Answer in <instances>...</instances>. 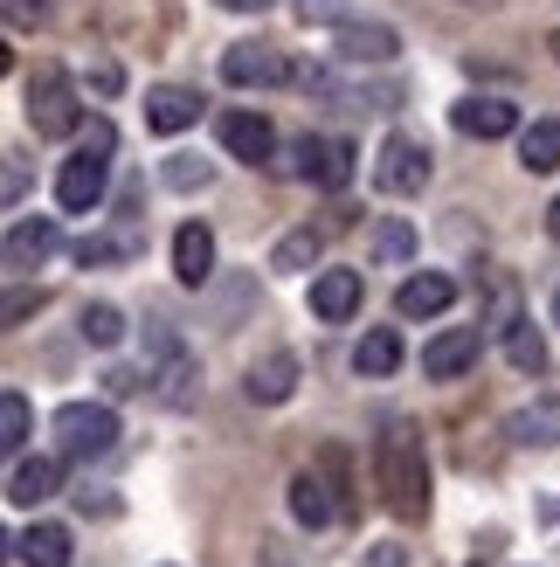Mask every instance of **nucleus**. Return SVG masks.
Segmentation results:
<instances>
[{"instance_id":"1","label":"nucleus","mask_w":560,"mask_h":567,"mask_svg":"<svg viewBox=\"0 0 560 567\" xmlns=\"http://www.w3.org/2000/svg\"><path fill=\"white\" fill-rule=\"evenodd\" d=\"M374 485L387 498V513L395 519H423L429 513V457H423V436L395 422V430H381L374 443Z\"/></svg>"},{"instance_id":"2","label":"nucleus","mask_w":560,"mask_h":567,"mask_svg":"<svg viewBox=\"0 0 560 567\" xmlns=\"http://www.w3.org/2000/svg\"><path fill=\"white\" fill-rule=\"evenodd\" d=\"M111 146H118V132H111L104 118L83 132V153L55 174V202H63L70 215H83V208H97L104 202V166H111Z\"/></svg>"},{"instance_id":"3","label":"nucleus","mask_w":560,"mask_h":567,"mask_svg":"<svg viewBox=\"0 0 560 567\" xmlns=\"http://www.w3.org/2000/svg\"><path fill=\"white\" fill-rule=\"evenodd\" d=\"M55 443H63V457L91 464L118 443V415H111V402H63L55 409Z\"/></svg>"},{"instance_id":"4","label":"nucleus","mask_w":560,"mask_h":567,"mask_svg":"<svg viewBox=\"0 0 560 567\" xmlns=\"http://www.w3.org/2000/svg\"><path fill=\"white\" fill-rule=\"evenodd\" d=\"M76 83L63 70H35V83H28V125H35L42 138H70L76 132Z\"/></svg>"},{"instance_id":"5","label":"nucleus","mask_w":560,"mask_h":567,"mask_svg":"<svg viewBox=\"0 0 560 567\" xmlns=\"http://www.w3.org/2000/svg\"><path fill=\"white\" fill-rule=\"evenodd\" d=\"M429 174H436V166H429V146H423V138H408V132H395V138L381 146V159H374L381 194H423Z\"/></svg>"},{"instance_id":"6","label":"nucleus","mask_w":560,"mask_h":567,"mask_svg":"<svg viewBox=\"0 0 560 567\" xmlns=\"http://www.w3.org/2000/svg\"><path fill=\"white\" fill-rule=\"evenodd\" d=\"M332 55L353 70H387L402 55V35L387 21H340V35H332Z\"/></svg>"},{"instance_id":"7","label":"nucleus","mask_w":560,"mask_h":567,"mask_svg":"<svg viewBox=\"0 0 560 567\" xmlns=\"http://www.w3.org/2000/svg\"><path fill=\"white\" fill-rule=\"evenodd\" d=\"M221 76H229L236 91H270V83H291V63H284V49H270V42H236L221 55Z\"/></svg>"},{"instance_id":"8","label":"nucleus","mask_w":560,"mask_h":567,"mask_svg":"<svg viewBox=\"0 0 560 567\" xmlns=\"http://www.w3.org/2000/svg\"><path fill=\"white\" fill-rule=\"evenodd\" d=\"M291 159H298L291 174L312 181V187H332V194H340V187L353 181V146H346V138H298Z\"/></svg>"},{"instance_id":"9","label":"nucleus","mask_w":560,"mask_h":567,"mask_svg":"<svg viewBox=\"0 0 560 567\" xmlns=\"http://www.w3.org/2000/svg\"><path fill=\"white\" fill-rule=\"evenodd\" d=\"M55 249H63V229L49 215H21L8 229V243H0V257H8V270H42Z\"/></svg>"},{"instance_id":"10","label":"nucleus","mask_w":560,"mask_h":567,"mask_svg":"<svg viewBox=\"0 0 560 567\" xmlns=\"http://www.w3.org/2000/svg\"><path fill=\"white\" fill-rule=\"evenodd\" d=\"M215 132H221V146H229L236 159H249V166H263V159L277 153V132H270L263 111H221Z\"/></svg>"},{"instance_id":"11","label":"nucleus","mask_w":560,"mask_h":567,"mask_svg":"<svg viewBox=\"0 0 560 567\" xmlns=\"http://www.w3.org/2000/svg\"><path fill=\"white\" fill-rule=\"evenodd\" d=\"M478 347H485L478 326H450V332H436L429 347H423V374H429V381H457L464 367L478 360Z\"/></svg>"},{"instance_id":"12","label":"nucleus","mask_w":560,"mask_h":567,"mask_svg":"<svg viewBox=\"0 0 560 567\" xmlns=\"http://www.w3.org/2000/svg\"><path fill=\"white\" fill-rule=\"evenodd\" d=\"M450 125L464 138H512L519 132V104H506V97H470V104L450 111Z\"/></svg>"},{"instance_id":"13","label":"nucleus","mask_w":560,"mask_h":567,"mask_svg":"<svg viewBox=\"0 0 560 567\" xmlns=\"http://www.w3.org/2000/svg\"><path fill=\"white\" fill-rule=\"evenodd\" d=\"M450 305H457V284L443 277V270H423V277H408L402 291H395V311H402V319H443Z\"/></svg>"},{"instance_id":"14","label":"nucleus","mask_w":560,"mask_h":567,"mask_svg":"<svg viewBox=\"0 0 560 567\" xmlns=\"http://www.w3.org/2000/svg\"><path fill=\"white\" fill-rule=\"evenodd\" d=\"M360 291H367L360 270H319L312 277V311H319L325 326H340V319H353V311H360Z\"/></svg>"},{"instance_id":"15","label":"nucleus","mask_w":560,"mask_h":567,"mask_svg":"<svg viewBox=\"0 0 560 567\" xmlns=\"http://www.w3.org/2000/svg\"><path fill=\"white\" fill-rule=\"evenodd\" d=\"M242 394H249V402H263V409L291 402V394H298V360H291V353H263L257 367H249Z\"/></svg>"},{"instance_id":"16","label":"nucleus","mask_w":560,"mask_h":567,"mask_svg":"<svg viewBox=\"0 0 560 567\" xmlns=\"http://www.w3.org/2000/svg\"><path fill=\"white\" fill-rule=\"evenodd\" d=\"M194 118H201V97L180 91V83H159V91H146V125H153V132L174 138V132H187Z\"/></svg>"},{"instance_id":"17","label":"nucleus","mask_w":560,"mask_h":567,"mask_svg":"<svg viewBox=\"0 0 560 567\" xmlns=\"http://www.w3.org/2000/svg\"><path fill=\"white\" fill-rule=\"evenodd\" d=\"M174 277L194 284V291H201V284L215 277V236L201 229V221H187V229L174 236Z\"/></svg>"},{"instance_id":"18","label":"nucleus","mask_w":560,"mask_h":567,"mask_svg":"<svg viewBox=\"0 0 560 567\" xmlns=\"http://www.w3.org/2000/svg\"><path fill=\"white\" fill-rule=\"evenodd\" d=\"M512 443L519 450H553L560 443V394H540L512 415Z\"/></svg>"},{"instance_id":"19","label":"nucleus","mask_w":560,"mask_h":567,"mask_svg":"<svg viewBox=\"0 0 560 567\" xmlns=\"http://www.w3.org/2000/svg\"><path fill=\"white\" fill-rule=\"evenodd\" d=\"M332 513H340V505H332V485H325L319 471H298L291 477V519L319 533V526H332Z\"/></svg>"},{"instance_id":"20","label":"nucleus","mask_w":560,"mask_h":567,"mask_svg":"<svg viewBox=\"0 0 560 567\" xmlns=\"http://www.w3.org/2000/svg\"><path fill=\"white\" fill-rule=\"evenodd\" d=\"M14 554H21L28 567H70V526H55V519L28 526L21 540H14Z\"/></svg>"},{"instance_id":"21","label":"nucleus","mask_w":560,"mask_h":567,"mask_svg":"<svg viewBox=\"0 0 560 567\" xmlns=\"http://www.w3.org/2000/svg\"><path fill=\"white\" fill-rule=\"evenodd\" d=\"M55 485H63V464H55V457H28L8 477V498L14 505H42V498H55Z\"/></svg>"},{"instance_id":"22","label":"nucleus","mask_w":560,"mask_h":567,"mask_svg":"<svg viewBox=\"0 0 560 567\" xmlns=\"http://www.w3.org/2000/svg\"><path fill=\"white\" fill-rule=\"evenodd\" d=\"M519 166L526 174H553L560 166V118H533L519 132Z\"/></svg>"},{"instance_id":"23","label":"nucleus","mask_w":560,"mask_h":567,"mask_svg":"<svg viewBox=\"0 0 560 567\" xmlns=\"http://www.w3.org/2000/svg\"><path fill=\"white\" fill-rule=\"evenodd\" d=\"M325 257V229H312V221H304V229H291L284 243L270 249V270H284V277H298V270H312Z\"/></svg>"},{"instance_id":"24","label":"nucleus","mask_w":560,"mask_h":567,"mask_svg":"<svg viewBox=\"0 0 560 567\" xmlns=\"http://www.w3.org/2000/svg\"><path fill=\"white\" fill-rule=\"evenodd\" d=\"M498 332H506V360L519 367V374H547V339H540L533 319H506Z\"/></svg>"},{"instance_id":"25","label":"nucleus","mask_w":560,"mask_h":567,"mask_svg":"<svg viewBox=\"0 0 560 567\" xmlns=\"http://www.w3.org/2000/svg\"><path fill=\"white\" fill-rule=\"evenodd\" d=\"M353 367H360V374H367V381H387V374H395V367H402V339L387 332V326H374L367 339H360Z\"/></svg>"},{"instance_id":"26","label":"nucleus","mask_w":560,"mask_h":567,"mask_svg":"<svg viewBox=\"0 0 560 567\" xmlns=\"http://www.w3.org/2000/svg\"><path fill=\"white\" fill-rule=\"evenodd\" d=\"M159 360H166V367H159V388H153V394H159L166 409H187V402H194V360H187L180 347H166Z\"/></svg>"},{"instance_id":"27","label":"nucleus","mask_w":560,"mask_h":567,"mask_svg":"<svg viewBox=\"0 0 560 567\" xmlns=\"http://www.w3.org/2000/svg\"><path fill=\"white\" fill-rule=\"evenodd\" d=\"M28 430H35V409H28V394H0V457H8V450H21L28 443Z\"/></svg>"},{"instance_id":"28","label":"nucleus","mask_w":560,"mask_h":567,"mask_svg":"<svg viewBox=\"0 0 560 567\" xmlns=\"http://www.w3.org/2000/svg\"><path fill=\"white\" fill-rule=\"evenodd\" d=\"M42 305H49V291H35V284H8V291H0V332L28 326V319H35Z\"/></svg>"},{"instance_id":"29","label":"nucleus","mask_w":560,"mask_h":567,"mask_svg":"<svg viewBox=\"0 0 560 567\" xmlns=\"http://www.w3.org/2000/svg\"><path fill=\"white\" fill-rule=\"evenodd\" d=\"M125 257H138V243H132V236H83V243H76V264H83V270H97V264H125Z\"/></svg>"},{"instance_id":"30","label":"nucleus","mask_w":560,"mask_h":567,"mask_svg":"<svg viewBox=\"0 0 560 567\" xmlns=\"http://www.w3.org/2000/svg\"><path fill=\"white\" fill-rule=\"evenodd\" d=\"M83 339H91V347H118V339H125V311L118 305H83Z\"/></svg>"},{"instance_id":"31","label":"nucleus","mask_w":560,"mask_h":567,"mask_svg":"<svg viewBox=\"0 0 560 567\" xmlns=\"http://www.w3.org/2000/svg\"><path fill=\"white\" fill-rule=\"evenodd\" d=\"M55 8H63V0H0V21L21 28V35H35V28L55 21Z\"/></svg>"},{"instance_id":"32","label":"nucleus","mask_w":560,"mask_h":567,"mask_svg":"<svg viewBox=\"0 0 560 567\" xmlns=\"http://www.w3.org/2000/svg\"><path fill=\"white\" fill-rule=\"evenodd\" d=\"M374 257L381 264H408L415 257V229H408V221H381V229H374Z\"/></svg>"},{"instance_id":"33","label":"nucleus","mask_w":560,"mask_h":567,"mask_svg":"<svg viewBox=\"0 0 560 567\" xmlns=\"http://www.w3.org/2000/svg\"><path fill=\"white\" fill-rule=\"evenodd\" d=\"M208 181H215L208 159H194V153H174V159H166V187H174V194H194V187H208Z\"/></svg>"},{"instance_id":"34","label":"nucleus","mask_w":560,"mask_h":567,"mask_svg":"<svg viewBox=\"0 0 560 567\" xmlns=\"http://www.w3.org/2000/svg\"><path fill=\"white\" fill-rule=\"evenodd\" d=\"M28 181H35V174H28V159H0V215L28 194Z\"/></svg>"},{"instance_id":"35","label":"nucleus","mask_w":560,"mask_h":567,"mask_svg":"<svg viewBox=\"0 0 560 567\" xmlns=\"http://www.w3.org/2000/svg\"><path fill=\"white\" fill-rule=\"evenodd\" d=\"M298 21H346V0H298Z\"/></svg>"},{"instance_id":"36","label":"nucleus","mask_w":560,"mask_h":567,"mask_svg":"<svg viewBox=\"0 0 560 567\" xmlns=\"http://www.w3.org/2000/svg\"><path fill=\"white\" fill-rule=\"evenodd\" d=\"M360 567H408V547L402 540H381L374 554H360Z\"/></svg>"},{"instance_id":"37","label":"nucleus","mask_w":560,"mask_h":567,"mask_svg":"<svg viewBox=\"0 0 560 567\" xmlns=\"http://www.w3.org/2000/svg\"><path fill=\"white\" fill-rule=\"evenodd\" d=\"M104 388H111V394H138V388H146V374H138V367H111Z\"/></svg>"},{"instance_id":"38","label":"nucleus","mask_w":560,"mask_h":567,"mask_svg":"<svg viewBox=\"0 0 560 567\" xmlns=\"http://www.w3.org/2000/svg\"><path fill=\"white\" fill-rule=\"evenodd\" d=\"M215 8H229V14H263L270 0H215Z\"/></svg>"},{"instance_id":"39","label":"nucleus","mask_w":560,"mask_h":567,"mask_svg":"<svg viewBox=\"0 0 560 567\" xmlns=\"http://www.w3.org/2000/svg\"><path fill=\"white\" fill-rule=\"evenodd\" d=\"M257 567H298V560H291L284 547H263V554H257Z\"/></svg>"},{"instance_id":"40","label":"nucleus","mask_w":560,"mask_h":567,"mask_svg":"<svg viewBox=\"0 0 560 567\" xmlns=\"http://www.w3.org/2000/svg\"><path fill=\"white\" fill-rule=\"evenodd\" d=\"M547 229H553V236H560V202H553V208H547Z\"/></svg>"},{"instance_id":"41","label":"nucleus","mask_w":560,"mask_h":567,"mask_svg":"<svg viewBox=\"0 0 560 567\" xmlns=\"http://www.w3.org/2000/svg\"><path fill=\"white\" fill-rule=\"evenodd\" d=\"M14 554V540H8V526H0V560H8Z\"/></svg>"},{"instance_id":"42","label":"nucleus","mask_w":560,"mask_h":567,"mask_svg":"<svg viewBox=\"0 0 560 567\" xmlns=\"http://www.w3.org/2000/svg\"><path fill=\"white\" fill-rule=\"evenodd\" d=\"M464 8H498V0H464Z\"/></svg>"},{"instance_id":"43","label":"nucleus","mask_w":560,"mask_h":567,"mask_svg":"<svg viewBox=\"0 0 560 567\" xmlns=\"http://www.w3.org/2000/svg\"><path fill=\"white\" fill-rule=\"evenodd\" d=\"M553 326H560V291H553Z\"/></svg>"},{"instance_id":"44","label":"nucleus","mask_w":560,"mask_h":567,"mask_svg":"<svg viewBox=\"0 0 560 567\" xmlns=\"http://www.w3.org/2000/svg\"><path fill=\"white\" fill-rule=\"evenodd\" d=\"M0 76H8V49H0Z\"/></svg>"},{"instance_id":"45","label":"nucleus","mask_w":560,"mask_h":567,"mask_svg":"<svg viewBox=\"0 0 560 567\" xmlns=\"http://www.w3.org/2000/svg\"><path fill=\"white\" fill-rule=\"evenodd\" d=\"M553 55H560V35H553Z\"/></svg>"}]
</instances>
